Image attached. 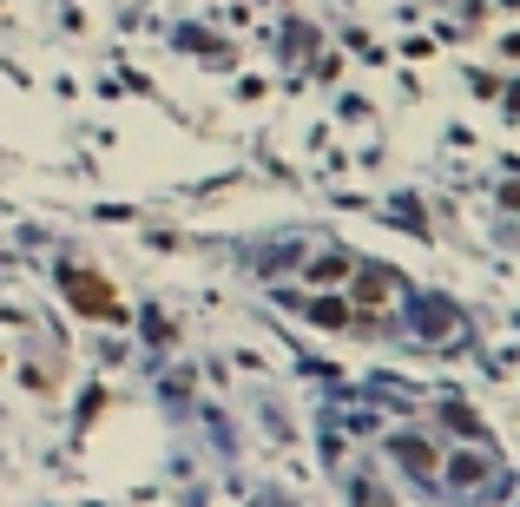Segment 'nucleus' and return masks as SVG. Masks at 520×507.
<instances>
[{
	"mask_svg": "<svg viewBox=\"0 0 520 507\" xmlns=\"http://www.w3.org/2000/svg\"><path fill=\"white\" fill-rule=\"evenodd\" d=\"M60 284H66V297H73L79 310H86V317H119V297H112V290L99 284V277H86V270L66 264V270H60Z\"/></svg>",
	"mask_w": 520,
	"mask_h": 507,
	"instance_id": "f257e3e1",
	"label": "nucleus"
},
{
	"mask_svg": "<svg viewBox=\"0 0 520 507\" xmlns=\"http://www.w3.org/2000/svg\"><path fill=\"white\" fill-rule=\"evenodd\" d=\"M481 475H488V461L481 455H455L448 461V481H455V488H468V481H481Z\"/></svg>",
	"mask_w": 520,
	"mask_h": 507,
	"instance_id": "f03ea898",
	"label": "nucleus"
},
{
	"mask_svg": "<svg viewBox=\"0 0 520 507\" xmlns=\"http://www.w3.org/2000/svg\"><path fill=\"white\" fill-rule=\"evenodd\" d=\"M310 317L323 323V330H343V323H349V303H336V297H316V303H310Z\"/></svg>",
	"mask_w": 520,
	"mask_h": 507,
	"instance_id": "7ed1b4c3",
	"label": "nucleus"
},
{
	"mask_svg": "<svg viewBox=\"0 0 520 507\" xmlns=\"http://www.w3.org/2000/svg\"><path fill=\"white\" fill-rule=\"evenodd\" d=\"M395 455L409 461V468H428V461H435V455H428V448H422V442H415V435H402V442H395Z\"/></svg>",
	"mask_w": 520,
	"mask_h": 507,
	"instance_id": "20e7f679",
	"label": "nucleus"
},
{
	"mask_svg": "<svg viewBox=\"0 0 520 507\" xmlns=\"http://www.w3.org/2000/svg\"><path fill=\"white\" fill-rule=\"evenodd\" d=\"M310 277H316V284H336V277H343V257H323V264H316Z\"/></svg>",
	"mask_w": 520,
	"mask_h": 507,
	"instance_id": "39448f33",
	"label": "nucleus"
}]
</instances>
